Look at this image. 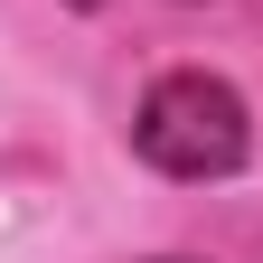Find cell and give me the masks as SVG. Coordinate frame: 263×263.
<instances>
[{
	"mask_svg": "<svg viewBox=\"0 0 263 263\" xmlns=\"http://www.w3.org/2000/svg\"><path fill=\"white\" fill-rule=\"evenodd\" d=\"M160 263H188V254H160Z\"/></svg>",
	"mask_w": 263,
	"mask_h": 263,
	"instance_id": "3957f363",
	"label": "cell"
},
{
	"mask_svg": "<svg viewBox=\"0 0 263 263\" xmlns=\"http://www.w3.org/2000/svg\"><path fill=\"white\" fill-rule=\"evenodd\" d=\"M151 170L170 179H235L245 151H254V122H245V94L226 76H160L141 94V122H132Z\"/></svg>",
	"mask_w": 263,
	"mask_h": 263,
	"instance_id": "6da1fadb",
	"label": "cell"
},
{
	"mask_svg": "<svg viewBox=\"0 0 263 263\" xmlns=\"http://www.w3.org/2000/svg\"><path fill=\"white\" fill-rule=\"evenodd\" d=\"M66 10H94V0H66Z\"/></svg>",
	"mask_w": 263,
	"mask_h": 263,
	"instance_id": "7a4b0ae2",
	"label": "cell"
}]
</instances>
